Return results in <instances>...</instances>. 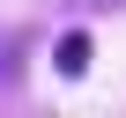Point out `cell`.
I'll use <instances>...</instances> for the list:
<instances>
[{
	"label": "cell",
	"instance_id": "cell-1",
	"mask_svg": "<svg viewBox=\"0 0 126 118\" xmlns=\"http://www.w3.org/2000/svg\"><path fill=\"white\" fill-rule=\"evenodd\" d=\"M52 67L67 74V81H82V74H89V37H82V30H67V37L52 44Z\"/></svg>",
	"mask_w": 126,
	"mask_h": 118
},
{
	"label": "cell",
	"instance_id": "cell-2",
	"mask_svg": "<svg viewBox=\"0 0 126 118\" xmlns=\"http://www.w3.org/2000/svg\"><path fill=\"white\" fill-rule=\"evenodd\" d=\"M22 52H30L22 30H0V81H15V74H22Z\"/></svg>",
	"mask_w": 126,
	"mask_h": 118
},
{
	"label": "cell",
	"instance_id": "cell-3",
	"mask_svg": "<svg viewBox=\"0 0 126 118\" xmlns=\"http://www.w3.org/2000/svg\"><path fill=\"white\" fill-rule=\"evenodd\" d=\"M67 8H126V0H67Z\"/></svg>",
	"mask_w": 126,
	"mask_h": 118
}]
</instances>
